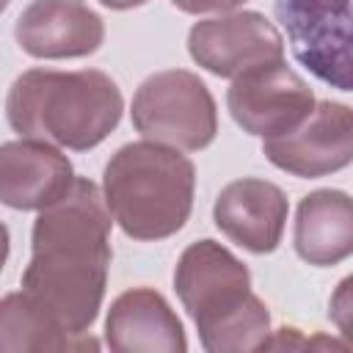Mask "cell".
Wrapping results in <instances>:
<instances>
[{"label":"cell","mask_w":353,"mask_h":353,"mask_svg":"<svg viewBox=\"0 0 353 353\" xmlns=\"http://www.w3.org/2000/svg\"><path fill=\"white\" fill-rule=\"evenodd\" d=\"M171 3L185 14H210V11L226 14V11L240 8L245 0H171Z\"/></svg>","instance_id":"16"},{"label":"cell","mask_w":353,"mask_h":353,"mask_svg":"<svg viewBox=\"0 0 353 353\" xmlns=\"http://www.w3.org/2000/svg\"><path fill=\"white\" fill-rule=\"evenodd\" d=\"M8 3H11V0H0V14H3L6 8H8Z\"/></svg>","instance_id":"19"},{"label":"cell","mask_w":353,"mask_h":353,"mask_svg":"<svg viewBox=\"0 0 353 353\" xmlns=\"http://www.w3.org/2000/svg\"><path fill=\"white\" fill-rule=\"evenodd\" d=\"M295 254L314 265L331 268L353 251V204L345 190L320 188L301 199L292 232Z\"/></svg>","instance_id":"14"},{"label":"cell","mask_w":353,"mask_h":353,"mask_svg":"<svg viewBox=\"0 0 353 353\" xmlns=\"http://www.w3.org/2000/svg\"><path fill=\"white\" fill-rule=\"evenodd\" d=\"M14 36L33 58H83L102 47L105 22L85 0H33L19 14Z\"/></svg>","instance_id":"10"},{"label":"cell","mask_w":353,"mask_h":353,"mask_svg":"<svg viewBox=\"0 0 353 353\" xmlns=\"http://www.w3.org/2000/svg\"><path fill=\"white\" fill-rule=\"evenodd\" d=\"M287 193L256 176L229 182L212 207L215 226L240 248L251 254H270L279 248L287 226Z\"/></svg>","instance_id":"11"},{"label":"cell","mask_w":353,"mask_h":353,"mask_svg":"<svg viewBox=\"0 0 353 353\" xmlns=\"http://www.w3.org/2000/svg\"><path fill=\"white\" fill-rule=\"evenodd\" d=\"M188 52L210 74L234 80L256 66L284 61V39L265 14L234 8L199 19L188 33Z\"/></svg>","instance_id":"8"},{"label":"cell","mask_w":353,"mask_h":353,"mask_svg":"<svg viewBox=\"0 0 353 353\" xmlns=\"http://www.w3.org/2000/svg\"><path fill=\"white\" fill-rule=\"evenodd\" d=\"M314 102L309 83L284 61L237 74L226 91V108L234 124L262 141L298 127Z\"/></svg>","instance_id":"7"},{"label":"cell","mask_w":353,"mask_h":353,"mask_svg":"<svg viewBox=\"0 0 353 353\" xmlns=\"http://www.w3.org/2000/svg\"><path fill=\"white\" fill-rule=\"evenodd\" d=\"M72 179V160L58 146L33 138L0 143V204L39 212L66 193Z\"/></svg>","instance_id":"12"},{"label":"cell","mask_w":353,"mask_h":353,"mask_svg":"<svg viewBox=\"0 0 353 353\" xmlns=\"http://www.w3.org/2000/svg\"><path fill=\"white\" fill-rule=\"evenodd\" d=\"M110 226L102 188L85 176H74L33 221L22 292L74 336H85L102 309L113 256Z\"/></svg>","instance_id":"1"},{"label":"cell","mask_w":353,"mask_h":353,"mask_svg":"<svg viewBox=\"0 0 353 353\" xmlns=\"http://www.w3.org/2000/svg\"><path fill=\"white\" fill-rule=\"evenodd\" d=\"M262 154L276 168L301 179L334 174L353 157V110L345 102L320 99L298 127L265 138Z\"/></svg>","instance_id":"9"},{"label":"cell","mask_w":353,"mask_h":353,"mask_svg":"<svg viewBox=\"0 0 353 353\" xmlns=\"http://www.w3.org/2000/svg\"><path fill=\"white\" fill-rule=\"evenodd\" d=\"M132 127L154 143L199 152L218 135V108L207 83L188 69L149 74L132 97Z\"/></svg>","instance_id":"5"},{"label":"cell","mask_w":353,"mask_h":353,"mask_svg":"<svg viewBox=\"0 0 353 353\" xmlns=\"http://www.w3.org/2000/svg\"><path fill=\"white\" fill-rule=\"evenodd\" d=\"M276 17L301 66L331 88L353 91L350 0H279Z\"/></svg>","instance_id":"6"},{"label":"cell","mask_w":353,"mask_h":353,"mask_svg":"<svg viewBox=\"0 0 353 353\" xmlns=\"http://www.w3.org/2000/svg\"><path fill=\"white\" fill-rule=\"evenodd\" d=\"M8 251H11V234H8V226H6L3 221H0V270L6 268Z\"/></svg>","instance_id":"17"},{"label":"cell","mask_w":353,"mask_h":353,"mask_svg":"<svg viewBox=\"0 0 353 353\" xmlns=\"http://www.w3.org/2000/svg\"><path fill=\"white\" fill-rule=\"evenodd\" d=\"M88 347L97 350L99 342L91 334H85V336L69 334L22 290L0 298V353L88 350Z\"/></svg>","instance_id":"15"},{"label":"cell","mask_w":353,"mask_h":353,"mask_svg":"<svg viewBox=\"0 0 353 353\" xmlns=\"http://www.w3.org/2000/svg\"><path fill=\"white\" fill-rule=\"evenodd\" d=\"M196 165L174 146L132 141L116 149L102 174L110 218L132 240L176 234L193 210Z\"/></svg>","instance_id":"4"},{"label":"cell","mask_w":353,"mask_h":353,"mask_svg":"<svg viewBox=\"0 0 353 353\" xmlns=\"http://www.w3.org/2000/svg\"><path fill=\"white\" fill-rule=\"evenodd\" d=\"M174 290L207 353L262 350L270 336V312L251 290L248 268L210 237L182 251L174 268Z\"/></svg>","instance_id":"3"},{"label":"cell","mask_w":353,"mask_h":353,"mask_svg":"<svg viewBox=\"0 0 353 353\" xmlns=\"http://www.w3.org/2000/svg\"><path fill=\"white\" fill-rule=\"evenodd\" d=\"M99 3L108 6V8H113V11H127V8H138V6H143L149 0H99Z\"/></svg>","instance_id":"18"},{"label":"cell","mask_w":353,"mask_h":353,"mask_svg":"<svg viewBox=\"0 0 353 353\" xmlns=\"http://www.w3.org/2000/svg\"><path fill=\"white\" fill-rule=\"evenodd\" d=\"M105 342L116 353H185L188 336L171 303L152 287L121 292L105 317Z\"/></svg>","instance_id":"13"},{"label":"cell","mask_w":353,"mask_h":353,"mask_svg":"<svg viewBox=\"0 0 353 353\" xmlns=\"http://www.w3.org/2000/svg\"><path fill=\"white\" fill-rule=\"evenodd\" d=\"M121 113V88L99 69H28L6 97V119L19 138L72 152L99 146L119 127Z\"/></svg>","instance_id":"2"}]
</instances>
